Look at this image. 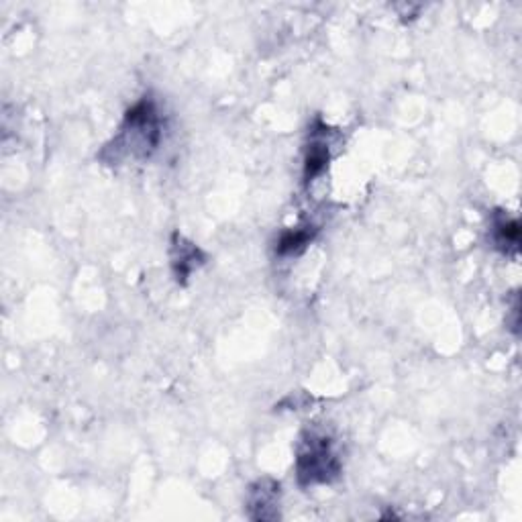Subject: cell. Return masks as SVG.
<instances>
[{
	"mask_svg": "<svg viewBox=\"0 0 522 522\" xmlns=\"http://www.w3.org/2000/svg\"><path fill=\"white\" fill-rule=\"evenodd\" d=\"M329 127L317 119L315 125L310 127L308 143L304 149V184L315 182L319 176H323L331 162V143H329Z\"/></svg>",
	"mask_w": 522,
	"mask_h": 522,
	"instance_id": "3957f363",
	"label": "cell"
},
{
	"mask_svg": "<svg viewBox=\"0 0 522 522\" xmlns=\"http://www.w3.org/2000/svg\"><path fill=\"white\" fill-rule=\"evenodd\" d=\"M492 243L502 255L516 257L520 251V225L516 219H510L502 213H496L492 219Z\"/></svg>",
	"mask_w": 522,
	"mask_h": 522,
	"instance_id": "8992f818",
	"label": "cell"
},
{
	"mask_svg": "<svg viewBox=\"0 0 522 522\" xmlns=\"http://www.w3.org/2000/svg\"><path fill=\"white\" fill-rule=\"evenodd\" d=\"M162 141V119L153 98L143 96L125 113L119 133L104 145L100 160L119 164L121 160H149Z\"/></svg>",
	"mask_w": 522,
	"mask_h": 522,
	"instance_id": "6da1fadb",
	"label": "cell"
},
{
	"mask_svg": "<svg viewBox=\"0 0 522 522\" xmlns=\"http://www.w3.org/2000/svg\"><path fill=\"white\" fill-rule=\"evenodd\" d=\"M296 480L302 488L333 484L341 476V459L331 435L308 429L296 443Z\"/></svg>",
	"mask_w": 522,
	"mask_h": 522,
	"instance_id": "7a4b0ae2",
	"label": "cell"
},
{
	"mask_svg": "<svg viewBox=\"0 0 522 522\" xmlns=\"http://www.w3.org/2000/svg\"><path fill=\"white\" fill-rule=\"evenodd\" d=\"M170 259H172V272L176 276V282L186 286L190 276L204 266L206 255L202 253V249L188 241L184 235L174 233L172 235V243H170Z\"/></svg>",
	"mask_w": 522,
	"mask_h": 522,
	"instance_id": "5b68a950",
	"label": "cell"
},
{
	"mask_svg": "<svg viewBox=\"0 0 522 522\" xmlns=\"http://www.w3.org/2000/svg\"><path fill=\"white\" fill-rule=\"evenodd\" d=\"M282 488L276 480H257L247 492V510L253 520H278L280 518Z\"/></svg>",
	"mask_w": 522,
	"mask_h": 522,
	"instance_id": "277c9868",
	"label": "cell"
},
{
	"mask_svg": "<svg viewBox=\"0 0 522 522\" xmlns=\"http://www.w3.org/2000/svg\"><path fill=\"white\" fill-rule=\"evenodd\" d=\"M315 235H317V229L310 227V225L286 229V231L278 237L276 255H280V257H292V255L302 253V251L312 243V239H315Z\"/></svg>",
	"mask_w": 522,
	"mask_h": 522,
	"instance_id": "52a82bcc",
	"label": "cell"
}]
</instances>
